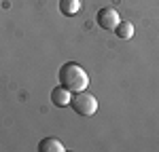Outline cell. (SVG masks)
Instances as JSON below:
<instances>
[{
  "mask_svg": "<svg viewBox=\"0 0 159 152\" xmlns=\"http://www.w3.org/2000/svg\"><path fill=\"white\" fill-rule=\"evenodd\" d=\"M60 85L66 87L70 93H79V91H85L89 85V78L87 72L74 61H68L60 68Z\"/></svg>",
  "mask_w": 159,
  "mask_h": 152,
  "instance_id": "1",
  "label": "cell"
},
{
  "mask_svg": "<svg viewBox=\"0 0 159 152\" xmlns=\"http://www.w3.org/2000/svg\"><path fill=\"white\" fill-rule=\"evenodd\" d=\"M70 108L76 114H81V116H91V114L98 112V99L91 93H87V91H79L70 99Z\"/></svg>",
  "mask_w": 159,
  "mask_h": 152,
  "instance_id": "2",
  "label": "cell"
},
{
  "mask_svg": "<svg viewBox=\"0 0 159 152\" xmlns=\"http://www.w3.org/2000/svg\"><path fill=\"white\" fill-rule=\"evenodd\" d=\"M119 21H121L119 13L115 11V9H110V6L100 9L98 15H96V23H98L102 30H106V32H112V30L119 25Z\"/></svg>",
  "mask_w": 159,
  "mask_h": 152,
  "instance_id": "3",
  "label": "cell"
},
{
  "mask_svg": "<svg viewBox=\"0 0 159 152\" xmlns=\"http://www.w3.org/2000/svg\"><path fill=\"white\" fill-rule=\"evenodd\" d=\"M70 99H72V93H70L66 87H61V85L51 91V101H53V106H57V108L70 106Z\"/></svg>",
  "mask_w": 159,
  "mask_h": 152,
  "instance_id": "4",
  "label": "cell"
},
{
  "mask_svg": "<svg viewBox=\"0 0 159 152\" xmlns=\"http://www.w3.org/2000/svg\"><path fill=\"white\" fill-rule=\"evenodd\" d=\"M64 150H66V146L57 137H45L38 144V152H64Z\"/></svg>",
  "mask_w": 159,
  "mask_h": 152,
  "instance_id": "5",
  "label": "cell"
},
{
  "mask_svg": "<svg viewBox=\"0 0 159 152\" xmlns=\"http://www.w3.org/2000/svg\"><path fill=\"white\" fill-rule=\"evenodd\" d=\"M81 11V0H60V13L66 17H74Z\"/></svg>",
  "mask_w": 159,
  "mask_h": 152,
  "instance_id": "6",
  "label": "cell"
},
{
  "mask_svg": "<svg viewBox=\"0 0 159 152\" xmlns=\"http://www.w3.org/2000/svg\"><path fill=\"white\" fill-rule=\"evenodd\" d=\"M115 34L123 40H127V38L134 36V25L129 23V21H119V25L115 27Z\"/></svg>",
  "mask_w": 159,
  "mask_h": 152,
  "instance_id": "7",
  "label": "cell"
}]
</instances>
